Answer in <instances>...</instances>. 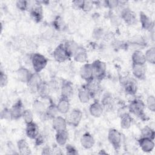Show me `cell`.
Segmentation results:
<instances>
[{"instance_id":"obj_20","label":"cell","mask_w":155,"mask_h":155,"mask_svg":"<svg viewBox=\"0 0 155 155\" xmlns=\"http://www.w3.org/2000/svg\"><path fill=\"white\" fill-rule=\"evenodd\" d=\"M81 144L85 149L91 148L95 143V140L93 136L89 133H84L81 137Z\"/></svg>"},{"instance_id":"obj_10","label":"cell","mask_w":155,"mask_h":155,"mask_svg":"<svg viewBox=\"0 0 155 155\" xmlns=\"http://www.w3.org/2000/svg\"><path fill=\"white\" fill-rule=\"evenodd\" d=\"M79 74L82 79L87 82L93 79V71L91 64H84L80 68Z\"/></svg>"},{"instance_id":"obj_32","label":"cell","mask_w":155,"mask_h":155,"mask_svg":"<svg viewBox=\"0 0 155 155\" xmlns=\"http://www.w3.org/2000/svg\"><path fill=\"white\" fill-rule=\"evenodd\" d=\"M37 92L39 95L42 98H47L49 96L50 92V88L48 84L45 82H42L39 87Z\"/></svg>"},{"instance_id":"obj_6","label":"cell","mask_w":155,"mask_h":155,"mask_svg":"<svg viewBox=\"0 0 155 155\" xmlns=\"http://www.w3.org/2000/svg\"><path fill=\"white\" fill-rule=\"evenodd\" d=\"M82 118V111L78 108H74L69 113L67 121L68 125L74 127H76L80 124Z\"/></svg>"},{"instance_id":"obj_24","label":"cell","mask_w":155,"mask_h":155,"mask_svg":"<svg viewBox=\"0 0 155 155\" xmlns=\"http://www.w3.org/2000/svg\"><path fill=\"white\" fill-rule=\"evenodd\" d=\"M120 125L123 129H128L132 125L133 118L128 112H126L120 116Z\"/></svg>"},{"instance_id":"obj_36","label":"cell","mask_w":155,"mask_h":155,"mask_svg":"<svg viewBox=\"0 0 155 155\" xmlns=\"http://www.w3.org/2000/svg\"><path fill=\"white\" fill-rule=\"evenodd\" d=\"M22 117L23 118L25 124L33 122V113L30 109H25Z\"/></svg>"},{"instance_id":"obj_34","label":"cell","mask_w":155,"mask_h":155,"mask_svg":"<svg viewBox=\"0 0 155 155\" xmlns=\"http://www.w3.org/2000/svg\"><path fill=\"white\" fill-rule=\"evenodd\" d=\"M140 135L142 137L150 138L151 139H154L155 132L153 128L149 126H145L140 131Z\"/></svg>"},{"instance_id":"obj_5","label":"cell","mask_w":155,"mask_h":155,"mask_svg":"<svg viewBox=\"0 0 155 155\" xmlns=\"http://www.w3.org/2000/svg\"><path fill=\"white\" fill-rule=\"evenodd\" d=\"M53 56L54 60L60 63L64 62L70 58L65 49L64 44H60L55 48L53 52Z\"/></svg>"},{"instance_id":"obj_13","label":"cell","mask_w":155,"mask_h":155,"mask_svg":"<svg viewBox=\"0 0 155 155\" xmlns=\"http://www.w3.org/2000/svg\"><path fill=\"white\" fill-rule=\"evenodd\" d=\"M61 97L70 98L73 94V86L71 82L64 80L61 85Z\"/></svg>"},{"instance_id":"obj_16","label":"cell","mask_w":155,"mask_h":155,"mask_svg":"<svg viewBox=\"0 0 155 155\" xmlns=\"http://www.w3.org/2000/svg\"><path fill=\"white\" fill-rule=\"evenodd\" d=\"M104 110V108L102 104L98 101H95L90 105L89 108L90 113L94 117H99L101 116Z\"/></svg>"},{"instance_id":"obj_37","label":"cell","mask_w":155,"mask_h":155,"mask_svg":"<svg viewBox=\"0 0 155 155\" xmlns=\"http://www.w3.org/2000/svg\"><path fill=\"white\" fill-rule=\"evenodd\" d=\"M146 106L152 112L155 111V97L153 95H149L146 101Z\"/></svg>"},{"instance_id":"obj_40","label":"cell","mask_w":155,"mask_h":155,"mask_svg":"<svg viewBox=\"0 0 155 155\" xmlns=\"http://www.w3.org/2000/svg\"><path fill=\"white\" fill-rule=\"evenodd\" d=\"M8 84V77L7 74L2 71H1L0 73V86L2 88L5 87Z\"/></svg>"},{"instance_id":"obj_43","label":"cell","mask_w":155,"mask_h":155,"mask_svg":"<svg viewBox=\"0 0 155 155\" xmlns=\"http://www.w3.org/2000/svg\"><path fill=\"white\" fill-rule=\"evenodd\" d=\"M93 5V2L89 1H84L83 5L81 10H82L84 12H89L92 9Z\"/></svg>"},{"instance_id":"obj_4","label":"cell","mask_w":155,"mask_h":155,"mask_svg":"<svg viewBox=\"0 0 155 155\" xmlns=\"http://www.w3.org/2000/svg\"><path fill=\"white\" fill-rule=\"evenodd\" d=\"M108 140L115 150L120 148L122 143V134L116 129H110L108 133Z\"/></svg>"},{"instance_id":"obj_3","label":"cell","mask_w":155,"mask_h":155,"mask_svg":"<svg viewBox=\"0 0 155 155\" xmlns=\"http://www.w3.org/2000/svg\"><path fill=\"white\" fill-rule=\"evenodd\" d=\"M32 67L35 73H40L47 65L48 59L44 55L36 53H34L31 58Z\"/></svg>"},{"instance_id":"obj_29","label":"cell","mask_w":155,"mask_h":155,"mask_svg":"<svg viewBox=\"0 0 155 155\" xmlns=\"http://www.w3.org/2000/svg\"><path fill=\"white\" fill-rule=\"evenodd\" d=\"M32 108L33 111L35 113L40 116L44 115L47 108L44 103L38 99H36L33 101L32 104Z\"/></svg>"},{"instance_id":"obj_21","label":"cell","mask_w":155,"mask_h":155,"mask_svg":"<svg viewBox=\"0 0 155 155\" xmlns=\"http://www.w3.org/2000/svg\"><path fill=\"white\" fill-rule=\"evenodd\" d=\"M58 110L59 113L61 114H67L70 108V104L69 99L64 97H61L57 105H56Z\"/></svg>"},{"instance_id":"obj_44","label":"cell","mask_w":155,"mask_h":155,"mask_svg":"<svg viewBox=\"0 0 155 155\" xmlns=\"http://www.w3.org/2000/svg\"><path fill=\"white\" fill-rule=\"evenodd\" d=\"M65 149H66L67 154H68L75 155V154H78V152L77 150L73 146H72L71 145L66 144Z\"/></svg>"},{"instance_id":"obj_2","label":"cell","mask_w":155,"mask_h":155,"mask_svg":"<svg viewBox=\"0 0 155 155\" xmlns=\"http://www.w3.org/2000/svg\"><path fill=\"white\" fill-rule=\"evenodd\" d=\"M145 104L142 100L139 99H135L131 101L128 107V110L130 113L140 118H143L145 116Z\"/></svg>"},{"instance_id":"obj_38","label":"cell","mask_w":155,"mask_h":155,"mask_svg":"<svg viewBox=\"0 0 155 155\" xmlns=\"http://www.w3.org/2000/svg\"><path fill=\"white\" fill-rule=\"evenodd\" d=\"M1 119H4L6 120L13 119L10 108H4L1 112Z\"/></svg>"},{"instance_id":"obj_1","label":"cell","mask_w":155,"mask_h":155,"mask_svg":"<svg viewBox=\"0 0 155 155\" xmlns=\"http://www.w3.org/2000/svg\"><path fill=\"white\" fill-rule=\"evenodd\" d=\"M93 78L101 81L105 76L107 72L106 64L100 60H95L91 64Z\"/></svg>"},{"instance_id":"obj_41","label":"cell","mask_w":155,"mask_h":155,"mask_svg":"<svg viewBox=\"0 0 155 155\" xmlns=\"http://www.w3.org/2000/svg\"><path fill=\"white\" fill-rule=\"evenodd\" d=\"M54 25L57 30H62L64 28L65 24L64 21L60 17H57L54 21Z\"/></svg>"},{"instance_id":"obj_15","label":"cell","mask_w":155,"mask_h":155,"mask_svg":"<svg viewBox=\"0 0 155 155\" xmlns=\"http://www.w3.org/2000/svg\"><path fill=\"white\" fill-rule=\"evenodd\" d=\"M42 80L38 73H34L32 74L29 81L27 83L28 87L34 92H37V90L42 82Z\"/></svg>"},{"instance_id":"obj_42","label":"cell","mask_w":155,"mask_h":155,"mask_svg":"<svg viewBox=\"0 0 155 155\" xmlns=\"http://www.w3.org/2000/svg\"><path fill=\"white\" fill-rule=\"evenodd\" d=\"M105 4L109 8L113 9L116 8L119 5V1L117 0H110V1H105Z\"/></svg>"},{"instance_id":"obj_7","label":"cell","mask_w":155,"mask_h":155,"mask_svg":"<svg viewBox=\"0 0 155 155\" xmlns=\"http://www.w3.org/2000/svg\"><path fill=\"white\" fill-rule=\"evenodd\" d=\"M30 16L36 22H39L43 18V11L39 2H36L30 8Z\"/></svg>"},{"instance_id":"obj_39","label":"cell","mask_w":155,"mask_h":155,"mask_svg":"<svg viewBox=\"0 0 155 155\" xmlns=\"http://www.w3.org/2000/svg\"><path fill=\"white\" fill-rule=\"evenodd\" d=\"M16 5L19 10H20L21 11H25L28 9V2L27 1H24V0L18 1L16 2Z\"/></svg>"},{"instance_id":"obj_45","label":"cell","mask_w":155,"mask_h":155,"mask_svg":"<svg viewBox=\"0 0 155 155\" xmlns=\"http://www.w3.org/2000/svg\"><path fill=\"white\" fill-rule=\"evenodd\" d=\"M84 1H74L72 2V5L74 7L79 9H82Z\"/></svg>"},{"instance_id":"obj_31","label":"cell","mask_w":155,"mask_h":155,"mask_svg":"<svg viewBox=\"0 0 155 155\" xmlns=\"http://www.w3.org/2000/svg\"><path fill=\"white\" fill-rule=\"evenodd\" d=\"M74 60L79 63H84L87 61L88 58V55L86 51V50L81 47L78 50L76 53L73 56Z\"/></svg>"},{"instance_id":"obj_9","label":"cell","mask_w":155,"mask_h":155,"mask_svg":"<svg viewBox=\"0 0 155 155\" xmlns=\"http://www.w3.org/2000/svg\"><path fill=\"white\" fill-rule=\"evenodd\" d=\"M138 143L141 150L145 153L152 151L154 148V140L150 138L142 137L138 140Z\"/></svg>"},{"instance_id":"obj_35","label":"cell","mask_w":155,"mask_h":155,"mask_svg":"<svg viewBox=\"0 0 155 155\" xmlns=\"http://www.w3.org/2000/svg\"><path fill=\"white\" fill-rule=\"evenodd\" d=\"M144 54L147 62L151 64H155V48L154 47L148 48Z\"/></svg>"},{"instance_id":"obj_26","label":"cell","mask_w":155,"mask_h":155,"mask_svg":"<svg viewBox=\"0 0 155 155\" xmlns=\"http://www.w3.org/2000/svg\"><path fill=\"white\" fill-rule=\"evenodd\" d=\"M55 139L57 144L59 146H64L67 144L68 139V133L67 130L57 131L55 135Z\"/></svg>"},{"instance_id":"obj_18","label":"cell","mask_w":155,"mask_h":155,"mask_svg":"<svg viewBox=\"0 0 155 155\" xmlns=\"http://www.w3.org/2000/svg\"><path fill=\"white\" fill-rule=\"evenodd\" d=\"M132 73L136 79L142 80L146 76V67L145 65H132Z\"/></svg>"},{"instance_id":"obj_19","label":"cell","mask_w":155,"mask_h":155,"mask_svg":"<svg viewBox=\"0 0 155 155\" xmlns=\"http://www.w3.org/2000/svg\"><path fill=\"white\" fill-rule=\"evenodd\" d=\"M33 73L30 71L28 68L21 67L18 68V70L16 71V74L18 79L23 82L27 84L29 81Z\"/></svg>"},{"instance_id":"obj_23","label":"cell","mask_w":155,"mask_h":155,"mask_svg":"<svg viewBox=\"0 0 155 155\" xmlns=\"http://www.w3.org/2000/svg\"><path fill=\"white\" fill-rule=\"evenodd\" d=\"M64 46L68 54L69 55L70 58L73 57L74 54L76 53L80 47V46L78 44V43L73 40L67 41L64 44Z\"/></svg>"},{"instance_id":"obj_8","label":"cell","mask_w":155,"mask_h":155,"mask_svg":"<svg viewBox=\"0 0 155 155\" xmlns=\"http://www.w3.org/2000/svg\"><path fill=\"white\" fill-rule=\"evenodd\" d=\"M121 19L128 25H134L137 22L136 14L129 8H124L120 13Z\"/></svg>"},{"instance_id":"obj_30","label":"cell","mask_w":155,"mask_h":155,"mask_svg":"<svg viewBox=\"0 0 155 155\" xmlns=\"http://www.w3.org/2000/svg\"><path fill=\"white\" fill-rule=\"evenodd\" d=\"M101 103L102 104L104 110H111L114 105V100L111 94L108 93L104 94Z\"/></svg>"},{"instance_id":"obj_27","label":"cell","mask_w":155,"mask_h":155,"mask_svg":"<svg viewBox=\"0 0 155 155\" xmlns=\"http://www.w3.org/2000/svg\"><path fill=\"white\" fill-rule=\"evenodd\" d=\"M78 96L79 101L83 104L88 102L91 97H92L90 93L85 86H83L79 89Z\"/></svg>"},{"instance_id":"obj_46","label":"cell","mask_w":155,"mask_h":155,"mask_svg":"<svg viewBox=\"0 0 155 155\" xmlns=\"http://www.w3.org/2000/svg\"><path fill=\"white\" fill-rule=\"evenodd\" d=\"M51 150L50 148V147H45L43 148L42 150V154H51Z\"/></svg>"},{"instance_id":"obj_25","label":"cell","mask_w":155,"mask_h":155,"mask_svg":"<svg viewBox=\"0 0 155 155\" xmlns=\"http://www.w3.org/2000/svg\"><path fill=\"white\" fill-rule=\"evenodd\" d=\"M133 64L136 65H145L147 62L144 53L140 50H136L133 52L131 56Z\"/></svg>"},{"instance_id":"obj_14","label":"cell","mask_w":155,"mask_h":155,"mask_svg":"<svg viewBox=\"0 0 155 155\" xmlns=\"http://www.w3.org/2000/svg\"><path fill=\"white\" fill-rule=\"evenodd\" d=\"M25 134L28 138L35 140L39 134V130L38 125L34 122L27 124L25 127Z\"/></svg>"},{"instance_id":"obj_17","label":"cell","mask_w":155,"mask_h":155,"mask_svg":"<svg viewBox=\"0 0 155 155\" xmlns=\"http://www.w3.org/2000/svg\"><path fill=\"white\" fill-rule=\"evenodd\" d=\"M99 80H97L94 78L91 79V81L87 82V84L85 87L90 93L91 97L94 96L96 95L101 90V85Z\"/></svg>"},{"instance_id":"obj_28","label":"cell","mask_w":155,"mask_h":155,"mask_svg":"<svg viewBox=\"0 0 155 155\" xmlns=\"http://www.w3.org/2000/svg\"><path fill=\"white\" fill-rule=\"evenodd\" d=\"M17 149L19 154L28 155L31 153L30 148L25 139H20L17 142Z\"/></svg>"},{"instance_id":"obj_12","label":"cell","mask_w":155,"mask_h":155,"mask_svg":"<svg viewBox=\"0 0 155 155\" xmlns=\"http://www.w3.org/2000/svg\"><path fill=\"white\" fill-rule=\"evenodd\" d=\"M67 125L68 123L67 119L61 116H57L54 119H53L52 127L56 132L67 130Z\"/></svg>"},{"instance_id":"obj_33","label":"cell","mask_w":155,"mask_h":155,"mask_svg":"<svg viewBox=\"0 0 155 155\" xmlns=\"http://www.w3.org/2000/svg\"><path fill=\"white\" fill-rule=\"evenodd\" d=\"M58 113L59 111L58 110L56 105L54 104H50L46 108V111L44 116H45V117L53 119L58 116Z\"/></svg>"},{"instance_id":"obj_22","label":"cell","mask_w":155,"mask_h":155,"mask_svg":"<svg viewBox=\"0 0 155 155\" xmlns=\"http://www.w3.org/2000/svg\"><path fill=\"white\" fill-rule=\"evenodd\" d=\"M139 19L141 25L143 29L148 31H151L152 29H153L154 23L151 19L149 18L146 14L143 12H140Z\"/></svg>"},{"instance_id":"obj_11","label":"cell","mask_w":155,"mask_h":155,"mask_svg":"<svg viewBox=\"0 0 155 155\" xmlns=\"http://www.w3.org/2000/svg\"><path fill=\"white\" fill-rule=\"evenodd\" d=\"M24 110V105L21 100H18L10 108L13 119L17 120L21 117Z\"/></svg>"}]
</instances>
